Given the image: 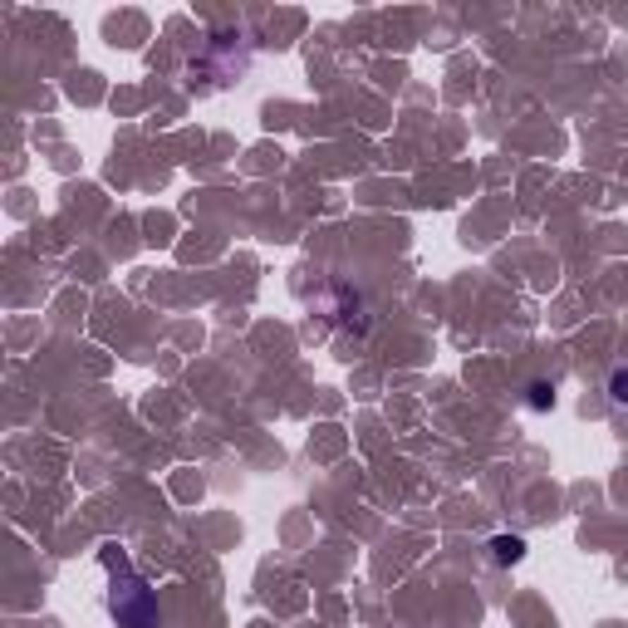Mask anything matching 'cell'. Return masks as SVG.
<instances>
[{
  "instance_id": "cell-1",
  "label": "cell",
  "mask_w": 628,
  "mask_h": 628,
  "mask_svg": "<svg viewBox=\"0 0 628 628\" xmlns=\"http://www.w3.org/2000/svg\"><path fill=\"white\" fill-rule=\"evenodd\" d=\"M491 550H496V560H501V564H516V560L525 555V540H521V535H501Z\"/></svg>"
},
{
  "instance_id": "cell-2",
  "label": "cell",
  "mask_w": 628,
  "mask_h": 628,
  "mask_svg": "<svg viewBox=\"0 0 628 628\" xmlns=\"http://www.w3.org/2000/svg\"><path fill=\"white\" fill-rule=\"evenodd\" d=\"M614 398L628 403V373H614Z\"/></svg>"
}]
</instances>
